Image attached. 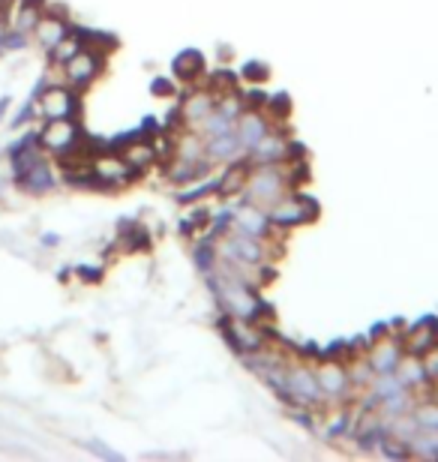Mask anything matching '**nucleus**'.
<instances>
[{
  "instance_id": "nucleus-8",
  "label": "nucleus",
  "mask_w": 438,
  "mask_h": 462,
  "mask_svg": "<svg viewBox=\"0 0 438 462\" xmlns=\"http://www.w3.org/2000/svg\"><path fill=\"white\" fill-rule=\"evenodd\" d=\"M315 382L324 396H340L349 387V373L340 364H324L322 369H315Z\"/></svg>"
},
{
  "instance_id": "nucleus-5",
  "label": "nucleus",
  "mask_w": 438,
  "mask_h": 462,
  "mask_svg": "<svg viewBox=\"0 0 438 462\" xmlns=\"http://www.w3.org/2000/svg\"><path fill=\"white\" fill-rule=\"evenodd\" d=\"M67 33H70L67 18H63L61 13H54V9H49V13H42V15H40V22H36V27H33L36 42H40L45 51H51L54 45H58Z\"/></svg>"
},
{
  "instance_id": "nucleus-15",
  "label": "nucleus",
  "mask_w": 438,
  "mask_h": 462,
  "mask_svg": "<svg viewBox=\"0 0 438 462\" xmlns=\"http://www.w3.org/2000/svg\"><path fill=\"white\" fill-rule=\"evenodd\" d=\"M405 346H408V351H412V355H426V351L435 346V330L430 325L415 328L412 334H408Z\"/></svg>"
},
{
  "instance_id": "nucleus-16",
  "label": "nucleus",
  "mask_w": 438,
  "mask_h": 462,
  "mask_svg": "<svg viewBox=\"0 0 438 462\" xmlns=\"http://www.w3.org/2000/svg\"><path fill=\"white\" fill-rule=\"evenodd\" d=\"M394 373L399 375V382H403L405 387H412V384H421L424 382V364H417V360H412V357H399V364H396V369Z\"/></svg>"
},
{
  "instance_id": "nucleus-6",
  "label": "nucleus",
  "mask_w": 438,
  "mask_h": 462,
  "mask_svg": "<svg viewBox=\"0 0 438 462\" xmlns=\"http://www.w3.org/2000/svg\"><path fill=\"white\" fill-rule=\"evenodd\" d=\"M15 183L24 192H31V196H42V192H49L54 187V174L49 169V162L40 160V162H33L24 174H18Z\"/></svg>"
},
{
  "instance_id": "nucleus-17",
  "label": "nucleus",
  "mask_w": 438,
  "mask_h": 462,
  "mask_svg": "<svg viewBox=\"0 0 438 462\" xmlns=\"http://www.w3.org/2000/svg\"><path fill=\"white\" fill-rule=\"evenodd\" d=\"M174 69H177V76H183V79H192V76H199V72L204 69V63H201V58L199 54H183L181 60L174 63Z\"/></svg>"
},
{
  "instance_id": "nucleus-20",
  "label": "nucleus",
  "mask_w": 438,
  "mask_h": 462,
  "mask_svg": "<svg viewBox=\"0 0 438 462\" xmlns=\"http://www.w3.org/2000/svg\"><path fill=\"white\" fill-rule=\"evenodd\" d=\"M9 33V24H6V15L0 13V42H4V36Z\"/></svg>"
},
{
  "instance_id": "nucleus-10",
  "label": "nucleus",
  "mask_w": 438,
  "mask_h": 462,
  "mask_svg": "<svg viewBox=\"0 0 438 462\" xmlns=\"http://www.w3.org/2000/svg\"><path fill=\"white\" fill-rule=\"evenodd\" d=\"M367 364L372 366V373H394L399 364V346L396 343H378L369 351Z\"/></svg>"
},
{
  "instance_id": "nucleus-12",
  "label": "nucleus",
  "mask_w": 438,
  "mask_h": 462,
  "mask_svg": "<svg viewBox=\"0 0 438 462\" xmlns=\"http://www.w3.org/2000/svg\"><path fill=\"white\" fill-rule=\"evenodd\" d=\"M217 103H213V94H195L183 103V117L190 120V124H201L204 117H208Z\"/></svg>"
},
{
  "instance_id": "nucleus-7",
  "label": "nucleus",
  "mask_w": 438,
  "mask_h": 462,
  "mask_svg": "<svg viewBox=\"0 0 438 462\" xmlns=\"http://www.w3.org/2000/svg\"><path fill=\"white\" fill-rule=\"evenodd\" d=\"M235 133L240 138V144H244V151L247 147H256L262 138L270 133V126H267V120L262 115H256V112H249L238 120V126H235Z\"/></svg>"
},
{
  "instance_id": "nucleus-18",
  "label": "nucleus",
  "mask_w": 438,
  "mask_h": 462,
  "mask_svg": "<svg viewBox=\"0 0 438 462\" xmlns=\"http://www.w3.org/2000/svg\"><path fill=\"white\" fill-rule=\"evenodd\" d=\"M27 45V33L22 31H9L4 36V42H0V51H18V49H24Z\"/></svg>"
},
{
  "instance_id": "nucleus-13",
  "label": "nucleus",
  "mask_w": 438,
  "mask_h": 462,
  "mask_svg": "<svg viewBox=\"0 0 438 462\" xmlns=\"http://www.w3.org/2000/svg\"><path fill=\"white\" fill-rule=\"evenodd\" d=\"M120 156H124V162L135 171V169H144L147 162H154L156 151H154V144H147V142H133V144H126V151Z\"/></svg>"
},
{
  "instance_id": "nucleus-2",
  "label": "nucleus",
  "mask_w": 438,
  "mask_h": 462,
  "mask_svg": "<svg viewBox=\"0 0 438 462\" xmlns=\"http://www.w3.org/2000/svg\"><path fill=\"white\" fill-rule=\"evenodd\" d=\"M36 115L42 120H58V117H76L79 112V97L72 88L54 85V88H42L40 97L33 99Z\"/></svg>"
},
{
  "instance_id": "nucleus-4",
  "label": "nucleus",
  "mask_w": 438,
  "mask_h": 462,
  "mask_svg": "<svg viewBox=\"0 0 438 462\" xmlns=\"http://www.w3.org/2000/svg\"><path fill=\"white\" fill-rule=\"evenodd\" d=\"M99 54L90 51V49H81L76 58H70L67 63H63V72H67V81L72 90L79 88H88L93 79L99 76Z\"/></svg>"
},
{
  "instance_id": "nucleus-11",
  "label": "nucleus",
  "mask_w": 438,
  "mask_h": 462,
  "mask_svg": "<svg viewBox=\"0 0 438 462\" xmlns=\"http://www.w3.org/2000/svg\"><path fill=\"white\" fill-rule=\"evenodd\" d=\"M81 49H85V33H81V31H70V33L63 36V40L49 51V54H51V63H58V67H63V63H67L70 58H76V54H79Z\"/></svg>"
},
{
  "instance_id": "nucleus-14",
  "label": "nucleus",
  "mask_w": 438,
  "mask_h": 462,
  "mask_svg": "<svg viewBox=\"0 0 438 462\" xmlns=\"http://www.w3.org/2000/svg\"><path fill=\"white\" fill-rule=\"evenodd\" d=\"M204 138L201 135H183L181 142H177V160H183V162H201V156H204Z\"/></svg>"
},
{
  "instance_id": "nucleus-9",
  "label": "nucleus",
  "mask_w": 438,
  "mask_h": 462,
  "mask_svg": "<svg viewBox=\"0 0 438 462\" xmlns=\"http://www.w3.org/2000/svg\"><path fill=\"white\" fill-rule=\"evenodd\" d=\"M267 214L262 208H240L238 210V223H235V231H240V235H249V237H262L267 231Z\"/></svg>"
},
{
  "instance_id": "nucleus-21",
  "label": "nucleus",
  "mask_w": 438,
  "mask_h": 462,
  "mask_svg": "<svg viewBox=\"0 0 438 462\" xmlns=\"http://www.w3.org/2000/svg\"><path fill=\"white\" fill-rule=\"evenodd\" d=\"M9 103H13V99H0V117L6 115V108H9Z\"/></svg>"
},
{
  "instance_id": "nucleus-3",
  "label": "nucleus",
  "mask_w": 438,
  "mask_h": 462,
  "mask_svg": "<svg viewBox=\"0 0 438 462\" xmlns=\"http://www.w3.org/2000/svg\"><path fill=\"white\" fill-rule=\"evenodd\" d=\"M319 214V208H315V201L310 199H279L274 208L267 210V219L276 226H301V223H310V219Z\"/></svg>"
},
{
  "instance_id": "nucleus-19",
  "label": "nucleus",
  "mask_w": 438,
  "mask_h": 462,
  "mask_svg": "<svg viewBox=\"0 0 438 462\" xmlns=\"http://www.w3.org/2000/svg\"><path fill=\"white\" fill-rule=\"evenodd\" d=\"M421 364H424V373L426 375L438 378V346H433L430 351H426V357L421 360Z\"/></svg>"
},
{
  "instance_id": "nucleus-1",
  "label": "nucleus",
  "mask_w": 438,
  "mask_h": 462,
  "mask_svg": "<svg viewBox=\"0 0 438 462\" xmlns=\"http://www.w3.org/2000/svg\"><path fill=\"white\" fill-rule=\"evenodd\" d=\"M40 144L42 151H51V153H70L72 147L81 142V129L76 124V117H58V120H45L40 133Z\"/></svg>"
}]
</instances>
